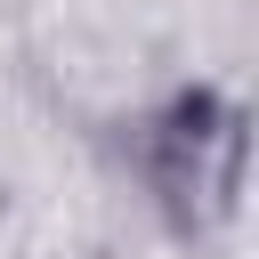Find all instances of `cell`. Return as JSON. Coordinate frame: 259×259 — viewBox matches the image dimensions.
<instances>
[{"label": "cell", "instance_id": "cell-1", "mask_svg": "<svg viewBox=\"0 0 259 259\" xmlns=\"http://www.w3.org/2000/svg\"><path fill=\"white\" fill-rule=\"evenodd\" d=\"M235 162H243V113L210 89H178L138 130V170L186 235H202L235 210Z\"/></svg>", "mask_w": 259, "mask_h": 259}]
</instances>
